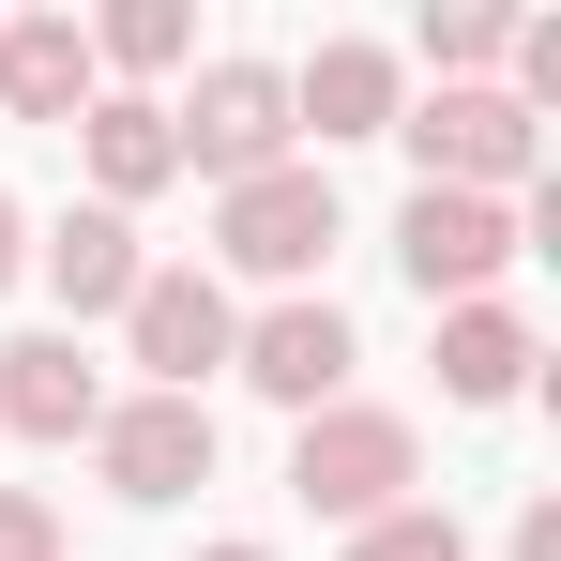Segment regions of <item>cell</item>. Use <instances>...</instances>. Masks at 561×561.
<instances>
[{"instance_id": "cell-1", "label": "cell", "mask_w": 561, "mask_h": 561, "mask_svg": "<svg viewBox=\"0 0 561 561\" xmlns=\"http://www.w3.org/2000/svg\"><path fill=\"white\" fill-rule=\"evenodd\" d=\"M410 485H425V425H410V410L334 394V410H304V425H288V501H304V516H334V531H379Z\"/></svg>"}, {"instance_id": "cell-2", "label": "cell", "mask_w": 561, "mask_h": 561, "mask_svg": "<svg viewBox=\"0 0 561 561\" xmlns=\"http://www.w3.org/2000/svg\"><path fill=\"white\" fill-rule=\"evenodd\" d=\"M350 243V213H334V168H259V183H213V259L259 288H319V259Z\"/></svg>"}, {"instance_id": "cell-3", "label": "cell", "mask_w": 561, "mask_h": 561, "mask_svg": "<svg viewBox=\"0 0 561 561\" xmlns=\"http://www.w3.org/2000/svg\"><path fill=\"white\" fill-rule=\"evenodd\" d=\"M394 137H410L425 183H456V197H531V168H547V122L516 92H425V106H394Z\"/></svg>"}, {"instance_id": "cell-4", "label": "cell", "mask_w": 561, "mask_h": 561, "mask_svg": "<svg viewBox=\"0 0 561 561\" xmlns=\"http://www.w3.org/2000/svg\"><path fill=\"white\" fill-rule=\"evenodd\" d=\"M516 197H456V183H410V213H394V274L425 288V304H501V274H516Z\"/></svg>"}, {"instance_id": "cell-5", "label": "cell", "mask_w": 561, "mask_h": 561, "mask_svg": "<svg viewBox=\"0 0 561 561\" xmlns=\"http://www.w3.org/2000/svg\"><path fill=\"white\" fill-rule=\"evenodd\" d=\"M350 365H365V334H350V304H319V288H274V304L228 334V379H243V394H274L288 425H304V410H334Z\"/></svg>"}, {"instance_id": "cell-6", "label": "cell", "mask_w": 561, "mask_h": 561, "mask_svg": "<svg viewBox=\"0 0 561 561\" xmlns=\"http://www.w3.org/2000/svg\"><path fill=\"white\" fill-rule=\"evenodd\" d=\"M92 470H106V501L168 516V501H197V485H213V410H197V394H106Z\"/></svg>"}, {"instance_id": "cell-7", "label": "cell", "mask_w": 561, "mask_h": 561, "mask_svg": "<svg viewBox=\"0 0 561 561\" xmlns=\"http://www.w3.org/2000/svg\"><path fill=\"white\" fill-rule=\"evenodd\" d=\"M168 137H183V168H213V183L288 168V61H213V77L168 106Z\"/></svg>"}, {"instance_id": "cell-8", "label": "cell", "mask_w": 561, "mask_h": 561, "mask_svg": "<svg viewBox=\"0 0 561 561\" xmlns=\"http://www.w3.org/2000/svg\"><path fill=\"white\" fill-rule=\"evenodd\" d=\"M228 334H243V304H228V274H197V259H152L137 304H122V350L152 365V394H197V379L228 365Z\"/></svg>"}, {"instance_id": "cell-9", "label": "cell", "mask_w": 561, "mask_h": 561, "mask_svg": "<svg viewBox=\"0 0 561 561\" xmlns=\"http://www.w3.org/2000/svg\"><path fill=\"white\" fill-rule=\"evenodd\" d=\"M394 106H410V61L365 46V31H334V46L288 77V137H319V152H334V137H394Z\"/></svg>"}, {"instance_id": "cell-10", "label": "cell", "mask_w": 561, "mask_h": 561, "mask_svg": "<svg viewBox=\"0 0 561 561\" xmlns=\"http://www.w3.org/2000/svg\"><path fill=\"white\" fill-rule=\"evenodd\" d=\"M77 152H92V213H137V197H168V183H183L168 92H92V106H77Z\"/></svg>"}, {"instance_id": "cell-11", "label": "cell", "mask_w": 561, "mask_h": 561, "mask_svg": "<svg viewBox=\"0 0 561 561\" xmlns=\"http://www.w3.org/2000/svg\"><path fill=\"white\" fill-rule=\"evenodd\" d=\"M0 425H15V440H92L106 425V365L77 334H15V350H0Z\"/></svg>"}, {"instance_id": "cell-12", "label": "cell", "mask_w": 561, "mask_h": 561, "mask_svg": "<svg viewBox=\"0 0 561 561\" xmlns=\"http://www.w3.org/2000/svg\"><path fill=\"white\" fill-rule=\"evenodd\" d=\"M31 274L61 288L77 319H122V304H137V274H152V259H137V213H92V197H77V213L31 243Z\"/></svg>"}, {"instance_id": "cell-13", "label": "cell", "mask_w": 561, "mask_h": 561, "mask_svg": "<svg viewBox=\"0 0 561 561\" xmlns=\"http://www.w3.org/2000/svg\"><path fill=\"white\" fill-rule=\"evenodd\" d=\"M106 77H92V31L77 15H0V106L15 122H77Z\"/></svg>"}, {"instance_id": "cell-14", "label": "cell", "mask_w": 561, "mask_h": 561, "mask_svg": "<svg viewBox=\"0 0 561 561\" xmlns=\"http://www.w3.org/2000/svg\"><path fill=\"white\" fill-rule=\"evenodd\" d=\"M531 365H547V350H531L516 304H440V394H456V410H516Z\"/></svg>"}, {"instance_id": "cell-15", "label": "cell", "mask_w": 561, "mask_h": 561, "mask_svg": "<svg viewBox=\"0 0 561 561\" xmlns=\"http://www.w3.org/2000/svg\"><path fill=\"white\" fill-rule=\"evenodd\" d=\"M197 61V15L183 0H122V15H92V77H183Z\"/></svg>"}, {"instance_id": "cell-16", "label": "cell", "mask_w": 561, "mask_h": 561, "mask_svg": "<svg viewBox=\"0 0 561 561\" xmlns=\"http://www.w3.org/2000/svg\"><path fill=\"white\" fill-rule=\"evenodd\" d=\"M425 61H440V92H501L516 15H501V0H440V15H425Z\"/></svg>"}, {"instance_id": "cell-17", "label": "cell", "mask_w": 561, "mask_h": 561, "mask_svg": "<svg viewBox=\"0 0 561 561\" xmlns=\"http://www.w3.org/2000/svg\"><path fill=\"white\" fill-rule=\"evenodd\" d=\"M350 561H470V531H456V501H394L379 531H350Z\"/></svg>"}, {"instance_id": "cell-18", "label": "cell", "mask_w": 561, "mask_h": 561, "mask_svg": "<svg viewBox=\"0 0 561 561\" xmlns=\"http://www.w3.org/2000/svg\"><path fill=\"white\" fill-rule=\"evenodd\" d=\"M0 561H61V516H46L31 485H0Z\"/></svg>"}, {"instance_id": "cell-19", "label": "cell", "mask_w": 561, "mask_h": 561, "mask_svg": "<svg viewBox=\"0 0 561 561\" xmlns=\"http://www.w3.org/2000/svg\"><path fill=\"white\" fill-rule=\"evenodd\" d=\"M516 561H561V501H516Z\"/></svg>"}, {"instance_id": "cell-20", "label": "cell", "mask_w": 561, "mask_h": 561, "mask_svg": "<svg viewBox=\"0 0 561 561\" xmlns=\"http://www.w3.org/2000/svg\"><path fill=\"white\" fill-rule=\"evenodd\" d=\"M31 274V213H15V197H0V288Z\"/></svg>"}, {"instance_id": "cell-21", "label": "cell", "mask_w": 561, "mask_h": 561, "mask_svg": "<svg viewBox=\"0 0 561 561\" xmlns=\"http://www.w3.org/2000/svg\"><path fill=\"white\" fill-rule=\"evenodd\" d=\"M197 561H274V547H259V531H228V547H197Z\"/></svg>"}]
</instances>
